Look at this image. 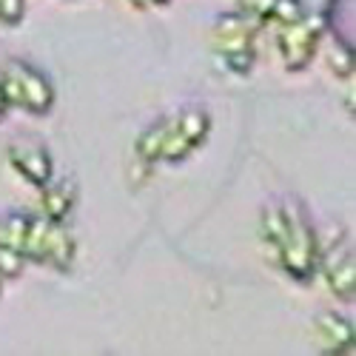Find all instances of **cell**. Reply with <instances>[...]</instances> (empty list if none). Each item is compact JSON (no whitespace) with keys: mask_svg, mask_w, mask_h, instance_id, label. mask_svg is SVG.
<instances>
[{"mask_svg":"<svg viewBox=\"0 0 356 356\" xmlns=\"http://www.w3.org/2000/svg\"><path fill=\"white\" fill-rule=\"evenodd\" d=\"M285 214H288V234L285 243L277 251V265L293 280L308 282L319 271V243H316V228L311 222L308 209L300 200H285Z\"/></svg>","mask_w":356,"mask_h":356,"instance_id":"1","label":"cell"},{"mask_svg":"<svg viewBox=\"0 0 356 356\" xmlns=\"http://www.w3.org/2000/svg\"><path fill=\"white\" fill-rule=\"evenodd\" d=\"M74 254H77V243L63 222H54L43 214L29 220L26 243H23L26 262H40L54 271H69L74 265Z\"/></svg>","mask_w":356,"mask_h":356,"instance_id":"2","label":"cell"},{"mask_svg":"<svg viewBox=\"0 0 356 356\" xmlns=\"http://www.w3.org/2000/svg\"><path fill=\"white\" fill-rule=\"evenodd\" d=\"M0 80L6 86L9 103L29 114H49L54 106V86L51 80L26 60H9L0 72Z\"/></svg>","mask_w":356,"mask_h":356,"instance_id":"3","label":"cell"},{"mask_svg":"<svg viewBox=\"0 0 356 356\" xmlns=\"http://www.w3.org/2000/svg\"><path fill=\"white\" fill-rule=\"evenodd\" d=\"M322 35H325V17H319V15H305L296 23L280 26L277 49H280V57H282V66L288 72L308 69L316 49H319Z\"/></svg>","mask_w":356,"mask_h":356,"instance_id":"4","label":"cell"},{"mask_svg":"<svg viewBox=\"0 0 356 356\" xmlns=\"http://www.w3.org/2000/svg\"><path fill=\"white\" fill-rule=\"evenodd\" d=\"M9 163L26 183H32L38 188L46 186L54 174V163H51L49 148L32 137H17L9 143Z\"/></svg>","mask_w":356,"mask_h":356,"instance_id":"5","label":"cell"},{"mask_svg":"<svg viewBox=\"0 0 356 356\" xmlns=\"http://www.w3.org/2000/svg\"><path fill=\"white\" fill-rule=\"evenodd\" d=\"M259 26H262L259 20H254V17L243 15V12L220 15L214 20V29H211L214 51L217 54H228V51H240V49H254Z\"/></svg>","mask_w":356,"mask_h":356,"instance_id":"6","label":"cell"},{"mask_svg":"<svg viewBox=\"0 0 356 356\" xmlns=\"http://www.w3.org/2000/svg\"><path fill=\"white\" fill-rule=\"evenodd\" d=\"M319 271L328 280L331 291L339 300H353L356 291V271H353V257H350V245L348 240L319 251Z\"/></svg>","mask_w":356,"mask_h":356,"instance_id":"7","label":"cell"},{"mask_svg":"<svg viewBox=\"0 0 356 356\" xmlns=\"http://www.w3.org/2000/svg\"><path fill=\"white\" fill-rule=\"evenodd\" d=\"M314 331L325 353H353V325L342 314H319L314 319Z\"/></svg>","mask_w":356,"mask_h":356,"instance_id":"8","label":"cell"},{"mask_svg":"<svg viewBox=\"0 0 356 356\" xmlns=\"http://www.w3.org/2000/svg\"><path fill=\"white\" fill-rule=\"evenodd\" d=\"M77 183L72 177L66 180H49L46 186H40V211L43 217L54 220V222H66V217L74 211L77 205Z\"/></svg>","mask_w":356,"mask_h":356,"instance_id":"9","label":"cell"},{"mask_svg":"<svg viewBox=\"0 0 356 356\" xmlns=\"http://www.w3.org/2000/svg\"><path fill=\"white\" fill-rule=\"evenodd\" d=\"M285 234H288V214H285V205H282V202H268V205H262V211H259V236H262V243L274 251V259H277L280 245L285 243Z\"/></svg>","mask_w":356,"mask_h":356,"instance_id":"10","label":"cell"},{"mask_svg":"<svg viewBox=\"0 0 356 356\" xmlns=\"http://www.w3.org/2000/svg\"><path fill=\"white\" fill-rule=\"evenodd\" d=\"M171 120H174V129L180 131L194 148H200L205 140H209V131H211V117L205 108L200 106H188L183 111H177L171 114Z\"/></svg>","mask_w":356,"mask_h":356,"instance_id":"11","label":"cell"},{"mask_svg":"<svg viewBox=\"0 0 356 356\" xmlns=\"http://www.w3.org/2000/svg\"><path fill=\"white\" fill-rule=\"evenodd\" d=\"M168 123H171V117H160L157 123L152 126H145L140 131V137L134 140V154L145 163H160V152H163V140H165V131H168Z\"/></svg>","mask_w":356,"mask_h":356,"instance_id":"12","label":"cell"},{"mask_svg":"<svg viewBox=\"0 0 356 356\" xmlns=\"http://www.w3.org/2000/svg\"><path fill=\"white\" fill-rule=\"evenodd\" d=\"M29 214H3L0 217V245L12 248L17 254H23V243H26V231H29Z\"/></svg>","mask_w":356,"mask_h":356,"instance_id":"13","label":"cell"},{"mask_svg":"<svg viewBox=\"0 0 356 356\" xmlns=\"http://www.w3.org/2000/svg\"><path fill=\"white\" fill-rule=\"evenodd\" d=\"M191 152H194V145L174 129V120H171V123H168V131H165V140H163L160 160H165V163H183Z\"/></svg>","mask_w":356,"mask_h":356,"instance_id":"14","label":"cell"},{"mask_svg":"<svg viewBox=\"0 0 356 356\" xmlns=\"http://www.w3.org/2000/svg\"><path fill=\"white\" fill-rule=\"evenodd\" d=\"M328 66L337 77H350L353 74V54L350 46L345 40H331V51H328Z\"/></svg>","mask_w":356,"mask_h":356,"instance_id":"15","label":"cell"},{"mask_svg":"<svg viewBox=\"0 0 356 356\" xmlns=\"http://www.w3.org/2000/svg\"><path fill=\"white\" fill-rule=\"evenodd\" d=\"M308 12H305V3L302 0H274V9H271V17L277 26H288V23H296L302 20Z\"/></svg>","mask_w":356,"mask_h":356,"instance_id":"16","label":"cell"},{"mask_svg":"<svg viewBox=\"0 0 356 356\" xmlns=\"http://www.w3.org/2000/svg\"><path fill=\"white\" fill-rule=\"evenodd\" d=\"M217 60L225 72L231 74H248L254 69V49H240V51H228V54H217Z\"/></svg>","mask_w":356,"mask_h":356,"instance_id":"17","label":"cell"},{"mask_svg":"<svg viewBox=\"0 0 356 356\" xmlns=\"http://www.w3.org/2000/svg\"><path fill=\"white\" fill-rule=\"evenodd\" d=\"M26 17V0H0V26H20Z\"/></svg>","mask_w":356,"mask_h":356,"instance_id":"18","label":"cell"},{"mask_svg":"<svg viewBox=\"0 0 356 356\" xmlns=\"http://www.w3.org/2000/svg\"><path fill=\"white\" fill-rule=\"evenodd\" d=\"M23 262H26L23 254H17V251H12V248H3V245H0V277H3V280L20 277Z\"/></svg>","mask_w":356,"mask_h":356,"instance_id":"19","label":"cell"},{"mask_svg":"<svg viewBox=\"0 0 356 356\" xmlns=\"http://www.w3.org/2000/svg\"><path fill=\"white\" fill-rule=\"evenodd\" d=\"M271 9H274V0H240V12L259 23H268Z\"/></svg>","mask_w":356,"mask_h":356,"instance_id":"20","label":"cell"},{"mask_svg":"<svg viewBox=\"0 0 356 356\" xmlns=\"http://www.w3.org/2000/svg\"><path fill=\"white\" fill-rule=\"evenodd\" d=\"M12 108V103H9V95H6V86H3V80H0V120L6 117V111Z\"/></svg>","mask_w":356,"mask_h":356,"instance_id":"21","label":"cell"},{"mask_svg":"<svg viewBox=\"0 0 356 356\" xmlns=\"http://www.w3.org/2000/svg\"><path fill=\"white\" fill-rule=\"evenodd\" d=\"M134 9H148V0H129Z\"/></svg>","mask_w":356,"mask_h":356,"instance_id":"22","label":"cell"},{"mask_svg":"<svg viewBox=\"0 0 356 356\" xmlns=\"http://www.w3.org/2000/svg\"><path fill=\"white\" fill-rule=\"evenodd\" d=\"M171 0H148V6H168Z\"/></svg>","mask_w":356,"mask_h":356,"instance_id":"23","label":"cell"},{"mask_svg":"<svg viewBox=\"0 0 356 356\" xmlns=\"http://www.w3.org/2000/svg\"><path fill=\"white\" fill-rule=\"evenodd\" d=\"M0 288H3V277H0Z\"/></svg>","mask_w":356,"mask_h":356,"instance_id":"24","label":"cell"}]
</instances>
